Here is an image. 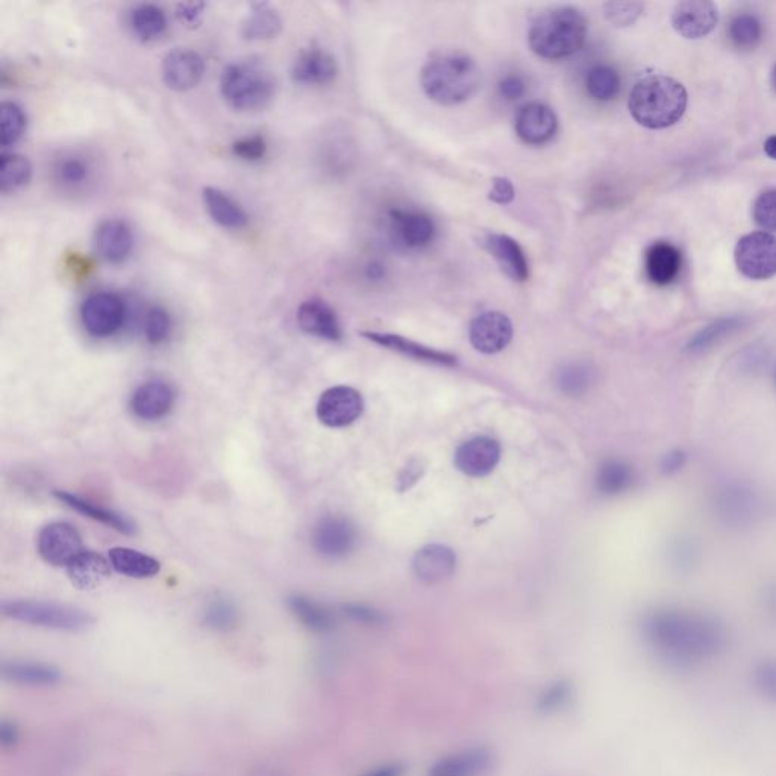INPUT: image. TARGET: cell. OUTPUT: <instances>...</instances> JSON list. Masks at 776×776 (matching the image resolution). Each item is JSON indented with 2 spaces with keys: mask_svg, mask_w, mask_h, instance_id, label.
<instances>
[{
  "mask_svg": "<svg viewBox=\"0 0 776 776\" xmlns=\"http://www.w3.org/2000/svg\"><path fill=\"white\" fill-rule=\"evenodd\" d=\"M686 88L676 79L649 75L640 79L629 94V113L639 125L664 129L675 125L686 113Z\"/></svg>",
  "mask_w": 776,
  "mask_h": 776,
  "instance_id": "cell-2",
  "label": "cell"
},
{
  "mask_svg": "<svg viewBox=\"0 0 776 776\" xmlns=\"http://www.w3.org/2000/svg\"><path fill=\"white\" fill-rule=\"evenodd\" d=\"M202 617L207 628L217 633H228L237 628L240 622V611L231 599L216 598L208 602Z\"/></svg>",
  "mask_w": 776,
  "mask_h": 776,
  "instance_id": "cell-41",
  "label": "cell"
},
{
  "mask_svg": "<svg viewBox=\"0 0 776 776\" xmlns=\"http://www.w3.org/2000/svg\"><path fill=\"white\" fill-rule=\"evenodd\" d=\"M764 152H766L767 157L776 160V135L767 138L766 143H764Z\"/></svg>",
  "mask_w": 776,
  "mask_h": 776,
  "instance_id": "cell-56",
  "label": "cell"
},
{
  "mask_svg": "<svg viewBox=\"0 0 776 776\" xmlns=\"http://www.w3.org/2000/svg\"><path fill=\"white\" fill-rule=\"evenodd\" d=\"M405 764L399 763V761H392V763L381 764V766L375 767V769L369 770L361 776H404Z\"/></svg>",
  "mask_w": 776,
  "mask_h": 776,
  "instance_id": "cell-54",
  "label": "cell"
},
{
  "mask_svg": "<svg viewBox=\"0 0 776 776\" xmlns=\"http://www.w3.org/2000/svg\"><path fill=\"white\" fill-rule=\"evenodd\" d=\"M32 178V164L19 154H2L0 157V191L14 193L26 187Z\"/></svg>",
  "mask_w": 776,
  "mask_h": 776,
  "instance_id": "cell-36",
  "label": "cell"
},
{
  "mask_svg": "<svg viewBox=\"0 0 776 776\" xmlns=\"http://www.w3.org/2000/svg\"><path fill=\"white\" fill-rule=\"evenodd\" d=\"M26 131V114L16 102H4L0 107V144L10 148Z\"/></svg>",
  "mask_w": 776,
  "mask_h": 776,
  "instance_id": "cell-42",
  "label": "cell"
},
{
  "mask_svg": "<svg viewBox=\"0 0 776 776\" xmlns=\"http://www.w3.org/2000/svg\"><path fill=\"white\" fill-rule=\"evenodd\" d=\"M457 567V557L451 549L442 545H428L416 552L413 572L420 582L434 586L451 578Z\"/></svg>",
  "mask_w": 776,
  "mask_h": 776,
  "instance_id": "cell-24",
  "label": "cell"
},
{
  "mask_svg": "<svg viewBox=\"0 0 776 776\" xmlns=\"http://www.w3.org/2000/svg\"><path fill=\"white\" fill-rule=\"evenodd\" d=\"M364 410L363 398L352 387L329 388L317 402V417L329 428H345L354 423Z\"/></svg>",
  "mask_w": 776,
  "mask_h": 776,
  "instance_id": "cell-11",
  "label": "cell"
},
{
  "mask_svg": "<svg viewBox=\"0 0 776 776\" xmlns=\"http://www.w3.org/2000/svg\"><path fill=\"white\" fill-rule=\"evenodd\" d=\"M740 320L730 317V319H720L711 323L707 328L702 329L692 342L689 343V349L692 352H701L711 348L714 343L720 342L723 337L731 334L734 329L739 328Z\"/></svg>",
  "mask_w": 776,
  "mask_h": 776,
  "instance_id": "cell-45",
  "label": "cell"
},
{
  "mask_svg": "<svg viewBox=\"0 0 776 776\" xmlns=\"http://www.w3.org/2000/svg\"><path fill=\"white\" fill-rule=\"evenodd\" d=\"M604 10L605 17L614 26H629L643 13V5L637 2H610L605 5Z\"/></svg>",
  "mask_w": 776,
  "mask_h": 776,
  "instance_id": "cell-47",
  "label": "cell"
},
{
  "mask_svg": "<svg viewBox=\"0 0 776 776\" xmlns=\"http://www.w3.org/2000/svg\"><path fill=\"white\" fill-rule=\"evenodd\" d=\"M470 342L482 354H498L510 345L513 325L505 314L489 311L476 317L470 325Z\"/></svg>",
  "mask_w": 776,
  "mask_h": 776,
  "instance_id": "cell-15",
  "label": "cell"
},
{
  "mask_svg": "<svg viewBox=\"0 0 776 776\" xmlns=\"http://www.w3.org/2000/svg\"><path fill=\"white\" fill-rule=\"evenodd\" d=\"M282 19L273 8L257 5L241 26V35L246 40L263 41L276 37L281 32Z\"/></svg>",
  "mask_w": 776,
  "mask_h": 776,
  "instance_id": "cell-34",
  "label": "cell"
},
{
  "mask_svg": "<svg viewBox=\"0 0 776 776\" xmlns=\"http://www.w3.org/2000/svg\"><path fill=\"white\" fill-rule=\"evenodd\" d=\"M587 29L589 23L581 11L573 7L552 8L532 22L529 47L545 60H563L581 49Z\"/></svg>",
  "mask_w": 776,
  "mask_h": 776,
  "instance_id": "cell-4",
  "label": "cell"
},
{
  "mask_svg": "<svg viewBox=\"0 0 776 776\" xmlns=\"http://www.w3.org/2000/svg\"><path fill=\"white\" fill-rule=\"evenodd\" d=\"M681 464H683V454H672L667 457V470L678 469Z\"/></svg>",
  "mask_w": 776,
  "mask_h": 776,
  "instance_id": "cell-57",
  "label": "cell"
},
{
  "mask_svg": "<svg viewBox=\"0 0 776 776\" xmlns=\"http://www.w3.org/2000/svg\"><path fill=\"white\" fill-rule=\"evenodd\" d=\"M513 182L507 178L493 179L492 190L489 193V199L495 204L507 205L514 199Z\"/></svg>",
  "mask_w": 776,
  "mask_h": 776,
  "instance_id": "cell-51",
  "label": "cell"
},
{
  "mask_svg": "<svg viewBox=\"0 0 776 776\" xmlns=\"http://www.w3.org/2000/svg\"><path fill=\"white\" fill-rule=\"evenodd\" d=\"M2 613L8 619L38 628L55 629L64 633H79L90 628L94 617L85 610L58 602L7 601L2 605Z\"/></svg>",
  "mask_w": 776,
  "mask_h": 776,
  "instance_id": "cell-6",
  "label": "cell"
},
{
  "mask_svg": "<svg viewBox=\"0 0 776 776\" xmlns=\"http://www.w3.org/2000/svg\"><path fill=\"white\" fill-rule=\"evenodd\" d=\"M172 329V317L163 307L149 308L143 320L144 338L148 343L154 346L163 345L169 340Z\"/></svg>",
  "mask_w": 776,
  "mask_h": 776,
  "instance_id": "cell-44",
  "label": "cell"
},
{
  "mask_svg": "<svg viewBox=\"0 0 776 776\" xmlns=\"http://www.w3.org/2000/svg\"><path fill=\"white\" fill-rule=\"evenodd\" d=\"M108 560L117 573L128 576V578H154L161 570L160 561L155 560L151 555L131 548L110 549Z\"/></svg>",
  "mask_w": 776,
  "mask_h": 776,
  "instance_id": "cell-32",
  "label": "cell"
},
{
  "mask_svg": "<svg viewBox=\"0 0 776 776\" xmlns=\"http://www.w3.org/2000/svg\"><path fill=\"white\" fill-rule=\"evenodd\" d=\"M220 91L229 107L237 111H260L276 94V79L260 61L228 64L220 78Z\"/></svg>",
  "mask_w": 776,
  "mask_h": 776,
  "instance_id": "cell-5",
  "label": "cell"
},
{
  "mask_svg": "<svg viewBox=\"0 0 776 776\" xmlns=\"http://www.w3.org/2000/svg\"><path fill=\"white\" fill-rule=\"evenodd\" d=\"M54 496L58 501L75 510L76 513L84 514V516L90 517V519L96 520V522L104 523V525L110 526V528L123 532L126 536H132L135 532V525L131 519L117 513V511L110 510V508L101 507V505L90 501V499L82 498V496L75 495V493L64 492V490H55Z\"/></svg>",
  "mask_w": 776,
  "mask_h": 776,
  "instance_id": "cell-29",
  "label": "cell"
},
{
  "mask_svg": "<svg viewBox=\"0 0 776 776\" xmlns=\"http://www.w3.org/2000/svg\"><path fill=\"white\" fill-rule=\"evenodd\" d=\"M288 608L296 619L313 633H328L334 626L331 613L307 596L293 595L288 598Z\"/></svg>",
  "mask_w": 776,
  "mask_h": 776,
  "instance_id": "cell-33",
  "label": "cell"
},
{
  "mask_svg": "<svg viewBox=\"0 0 776 776\" xmlns=\"http://www.w3.org/2000/svg\"><path fill=\"white\" fill-rule=\"evenodd\" d=\"M298 323L302 331L328 342H340L342 325L331 305L322 299H308L298 310Z\"/></svg>",
  "mask_w": 776,
  "mask_h": 776,
  "instance_id": "cell-22",
  "label": "cell"
},
{
  "mask_svg": "<svg viewBox=\"0 0 776 776\" xmlns=\"http://www.w3.org/2000/svg\"><path fill=\"white\" fill-rule=\"evenodd\" d=\"M493 761L489 748L473 746L435 761L426 776H484L492 769Z\"/></svg>",
  "mask_w": 776,
  "mask_h": 776,
  "instance_id": "cell-19",
  "label": "cell"
},
{
  "mask_svg": "<svg viewBox=\"0 0 776 776\" xmlns=\"http://www.w3.org/2000/svg\"><path fill=\"white\" fill-rule=\"evenodd\" d=\"M633 479V469L628 464L619 460H608L599 467L596 485L604 495H617L629 489Z\"/></svg>",
  "mask_w": 776,
  "mask_h": 776,
  "instance_id": "cell-39",
  "label": "cell"
},
{
  "mask_svg": "<svg viewBox=\"0 0 776 776\" xmlns=\"http://www.w3.org/2000/svg\"><path fill=\"white\" fill-rule=\"evenodd\" d=\"M363 335L369 338L370 342L378 343V345L384 346V348L393 349V351L401 352V354L416 358V360L443 364V366H454V364H457V358L454 355L419 345V343L401 337V335L385 334V332H363Z\"/></svg>",
  "mask_w": 776,
  "mask_h": 776,
  "instance_id": "cell-30",
  "label": "cell"
},
{
  "mask_svg": "<svg viewBox=\"0 0 776 776\" xmlns=\"http://www.w3.org/2000/svg\"><path fill=\"white\" fill-rule=\"evenodd\" d=\"M482 245L495 258L502 272L516 282H525L529 278V263L525 252L514 238L505 234L485 235Z\"/></svg>",
  "mask_w": 776,
  "mask_h": 776,
  "instance_id": "cell-23",
  "label": "cell"
},
{
  "mask_svg": "<svg viewBox=\"0 0 776 776\" xmlns=\"http://www.w3.org/2000/svg\"><path fill=\"white\" fill-rule=\"evenodd\" d=\"M175 390L167 382L154 379L138 385L132 393L129 408L138 419L157 422L172 413L175 407Z\"/></svg>",
  "mask_w": 776,
  "mask_h": 776,
  "instance_id": "cell-13",
  "label": "cell"
},
{
  "mask_svg": "<svg viewBox=\"0 0 776 776\" xmlns=\"http://www.w3.org/2000/svg\"><path fill=\"white\" fill-rule=\"evenodd\" d=\"M754 219L764 231H776V190L764 191L754 204Z\"/></svg>",
  "mask_w": 776,
  "mask_h": 776,
  "instance_id": "cell-46",
  "label": "cell"
},
{
  "mask_svg": "<svg viewBox=\"0 0 776 776\" xmlns=\"http://www.w3.org/2000/svg\"><path fill=\"white\" fill-rule=\"evenodd\" d=\"M423 91L431 101L446 107L463 104L481 84V70L475 60L460 52L432 57L420 75Z\"/></svg>",
  "mask_w": 776,
  "mask_h": 776,
  "instance_id": "cell-3",
  "label": "cell"
},
{
  "mask_svg": "<svg viewBox=\"0 0 776 776\" xmlns=\"http://www.w3.org/2000/svg\"><path fill=\"white\" fill-rule=\"evenodd\" d=\"M37 549L40 557L52 566H69L84 549L75 526L54 522L44 526L38 534Z\"/></svg>",
  "mask_w": 776,
  "mask_h": 776,
  "instance_id": "cell-10",
  "label": "cell"
},
{
  "mask_svg": "<svg viewBox=\"0 0 776 776\" xmlns=\"http://www.w3.org/2000/svg\"><path fill=\"white\" fill-rule=\"evenodd\" d=\"M587 93L598 102H610L620 93V76L607 64L593 66L586 76Z\"/></svg>",
  "mask_w": 776,
  "mask_h": 776,
  "instance_id": "cell-38",
  "label": "cell"
},
{
  "mask_svg": "<svg viewBox=\"0 0 776 776\" xmlns=\"http://www.w3.org/2000/svg\"><path fill=\"white\" fill-rule=\"evenodd\" d=\"M81 323L85 331L96 338L113 337L125 325L126 304L111 291H97L81 305Z\"/></svg>",
  "mask_w": 776,
  "mask_h": 776,
  "instance_id": "cell-7",
  "label": "cell"
},
{
  "mask_svg": "<svg viewBox=\"0 0 776 776\" xmlns=\"http://www.w3.org/2000/svg\"><path fill=\"white\" fill-rule=\"evenodd\" d=\"M204 202L211 219L222 228L234 231L248 226V213L219 188H204Z\"/></svg>",
  "mask_w": 776,
  "mask_h": 776,
  "instance_id": "cell-31",
  "label": "cell"
},
{
  "mask_svg": "<svg viewBox=\"0 0 776 776\" xmlns=\"http://www.w3.org/2000/svg\"><path fill=\"white\" fill-rule=\"evenodd\" d=\"M311 543L317 554L329 560H337L354 551L357 529L346 517L326 516L314 526Z\"/></svg>",
  "mask_w": 776,
  "mask_h": 776,
  "instance_id": "cell-9",
  "label": "cell"
},
{
  "mask_svg": "<svg viewBox=\"0 0 776 776\" xmlns=\"http://www.w3.org/2000/svg\"><path fill=\"white\" fill-rule=\"evenodd\" d=\"M435 223L431 216L417 210L390 211V234L405 249H423L435 237Z\"/></svg>",
  "mask_w": 776,
  "mask_h": 776,
  "instance_id": "cell-12",
  "label": "cell"
},
{
  "mask_svg": "<svg viewBox=\"0 0 776 776\" xmlns=\"http://www.w3.org/2000/svg\"><path fill=\"white\" fill-rule=\"evenodd\" d=\"M205 75V61L191 49H175L163 60V79L175 91L193 90Z\"/></svg>",
  "mask_w": 776,
  "mask_h": 776,
  "instance_id": "cell-16",
  "label": "cell"
},
{
  "mask_svg": "<svg viewBox=\"0 0 776 776\" xmlns=\"http://www.w3.org/2000/svg\"><path fill=\"white\" fill-rule=\"evenodd\" d=\"M595 382V372L584 363H570L561 367L555 376L558 390L566 396H582L589 392Z\"/></svg>",
  "mask_w": 776,
  "mask_h": 776,
  "instance_id": "cell-37",
  "label": "cell"
},
{
  "mask_svg": "<svg viewBox=\"0 0 776 776\" xmlns=\"http://www.w3.org/2000/svg\"><path fill=\"white\" fill-rule=\"evenodd\" d=\"M719 22L716 5L708 0L679 2L672 13V25L679 35L689 40L707 37Z\"/></svg>",
  "mask_w": 776,
  "mask_h": 776,
  "instance_id": "cell-14",
  "label": "cell"
},
{
  "mask_svg": "<svg viewBox=\"0 0 776 776\" xmlns=\"http://www.w3.org/2000/svg\"><path fill=\"white\" fill-rule=\"evenodd\" d=\"M643 633L652 646L681 661L702 660L723 646V629L704 614L683 610H657L646 616Z\"/></svg>",
  "mask_w": 776,
  "mask_h": 776,
  "instance_id": "cell-1",
  "label": "cell"
},
{
  "mask_svg": "<svg viewBox=\"0 0 776 776\" xmlns=\"http://www.w3.org/2000/svg\"><path fill=\"white\" fill-rule=\"evenodd\" d=\"M773 85H775L776 88V66L775 69H773Z\"/></svg>",
  "mask_w": 776,
  "mask_h": 776,
  "instance_id": "cell-58",
  "label": "cell"
},
{
  "mask_svg": "<svg viewBox=\"0 0 776 776\" xmlns=\"http://www.w3.org/2000/svg\"><path fill=\"white\" fill-rule=\"evenodd\" d=\"M499 94L507 102H516L522 99L526 93V84L522 76L508 75L499 82Z\"/></svg>",
  "mask_w": 776,
  "mask_h": 776,
  "instance_id": "cell-49",
  "label": "cell"
},
{
  "mask_svg": "<svg viewBox=\"0 0 776 776\" xmlns=\"http://www.w3.org/2000/svg\"><path fill=\"white\" fill-rule=\"evenodd\" d=\"M70 582L79 590H94L111 575L110 560L93 551H82L66 567Z\"/></svg>",
  "mask_w": 776,
  "mask_h": 776,
  "instance_id": "cell-28",
  "label": "cell"
},
{
  "mask_svg": "<svg viewBox=\"0 0 776 776\" xmlns=\"http://www.w3.org/2000/svg\"><path fill=\"white\" fill-rule=\"evenodd\" d=\"M131 28L141 40H157L166 32V14L157 5H138L131 13Z\"/></svg>",
  "mask_w": 776,
  "mask_h": 776,
  "instance_id": "cell-35",
  "label": "cell"
},
{
  "mask_svg": "<svg viewBox=\"0 0 776 776\" xmlns=\"http://www.w3.org/2000/svg\"><path fill=\"white\" fill-rule=\"evenodd\" d=\"M55 184L67 193L85 190L94 178V164L90 158L69 152L57 158L52 167Z\"/></svg>",
  "mask_w": 776,
  "mask_h": 776,
  "instance_id": "cell-25",
  "label": "cell"
},
{
  "mask_svg": "<svg viewBox=\"0 0 776 776\" xmlns=\"http://www.w3.org/2000/svg\"><path fill=\"white\" fill-rule=\"evenodd\" d=\"M514 128L523 143L542 146L557 134L558 119L548 105L531 102L520 108Z\"/></svg>",
  "mask_w": 776,
  "mask_h": 776,
  "instance_id": "cell-17",
  "label": "cell"
},
{
  "mask_svg": "<svg viewBox=\"0 0 776 776\" xmlns=\"http://www.w3.org/2000/svg\"><path fill=\"white\" fill-rule=\"evenodd\" d=\"M232 154L240 160L249 161V163L263 160L267 154L266 140L261 135L240 138L232 144Z\"/></svg>",
  "mask_w": 776,
  "mask_h": 776,
  "instance_id": "cell-48",
  "label": "cell"
},
{
  "mask_svg": "<svg viewBox=\"0 0 776 776\" xmlns=\"http://www.w3.org/2000/svg\"><path fill=\"white\" fill-rule=\"evenodd\" d=\"M338 66L335 58L322 47L304 49L293 64L291 75L302 85H328L337 78Z\"/></svg>",
  "mask_w": 776,
  "mask_h": 776,
  "instance_id": "cell-20",
  "label": "cell"
},
{
  "mask_svg": "<svg viewBox=\"0 0 776 776\" xmlns=\"http://www.w3.org/2000/svg\"><path fill=\"white\" fill-rule=\"evenodd\" d=\"M728 37L740 51H754L763 40V26L754 14H739L728 26Z\"/></svg>",
  "mask_w": 776,
  "mask_h": 776,
  "instance_id": "cell-40",
  "label": "cell"
},
{
  "mask_svg": "<svg viewBox=\"0 0 776 776\" xmlns=\"http://www.w3.org/2000/svg\"><path fill=\"white\" fill-rule=\"evenodd\" d=\"M501 460V446L490 437H476L455 452V466L472 478L487 476Z\"/></svg>",
  "mask_w": 776,
  "mask_h": 776,
  "instance_id": "cell-18",
  "label": "cell"
},
{
  "mask_svg": "<svg viewBox=\"0 0 776 776\" xmlns=\"http://www.w3.org/2000/svg\"><path fill=\"white\" fill-rule=\"evenodd\" d=\"M758 673L760 675L757 676V681L761 684V690L769 698L776 699V661L764 663L763 666L758 667Z\"/></svg>",
  "mask_w": 776,
  "mask_h": 776,
  "instance_id": "cell-52",
  "label": "cell"
},
{
  "mask_svg": "<svg viewBox=\"0 0 776 776\" xmlns=\"http://www.w3.org/2000/svg\"><path fill=\"white\" fill-rule=\"evenodd\" d=\"M573 695V683L570 679L561 678L546 686L537 696L536 710L540 714H555L563 710Z\"/></svg>",
  "mask_w": 776,
  "mask_h": 776,
  "instance_id": "cell-43",
  "label": "cell"
},
{
  "mask_svg": "<svg viewBox=\"0 0 776 776\" xmlns=\"http://www.w3.org/2000/svg\"><path fill=\"white\" fill-rule=\"evenodd\" d=\"M20 733L16 723L10 722V720H2L0 722V745L2 748L10 749L19 743Z\"/></svg>",
  "mask_w": 776,
  "mask_h": 776,
  "instance_id": "cell-53",
  "label": "cell"
},
{
  "mask_svg": "<svg viewBox=\"0 0 776 776\" xmlns=\"http://www.w3.org/2000/svg\"><path fill=\"white\" fill-rule=\"evenodd\" d=\"M737 267L749 279L764 281L776 275V237L752 232L740 238L734 252Z\"/></svg>",
  "mask_w": 776,
  "mask_h": 776,
  "instance_id": "cell-8",
  "label": "cell"
},
{
  "mask_svg": "<svg viewBox=\"0 0 776 776\" xmlns=\"http://www.w3.org/2000/svg\"><path fill=\"white\" fill-rule=\"evenodd\" d=\"M202 10H204V5H181L178 16L179 19L185 20V22L193 23L201 16Z\"/></svg>",
  "mask_w": 776,
  "mask_h": 776,
  "instance_id": "cell-55",
  "label": "cell"
},
{
  "mask_svg": "<svg viewBox=\"0 0 776 776\" xmlns=\"http://www.w3.org/2000/svg\"><path fill=\"white\" fill-rule=\"evenodd\" d=\"M0 675L10 683L28 687H52L63 681L57 667L35 661H8L0 667Z\"/></svg>",
  "mask_w": 776,
  "mask_h": 776,
  "instance_id": "cell-26",
  "label": "cell"
},
{
  "mask_svg": "<svg viewBox=\"0 0 776 776\" xmlns=\"http://www.w3.org/2000/svg\"><path fill=\"white\" fill-rule=\"evenodd\" d=\"M681 264H683L681 252L667 241H657L646 251V275L652 284H672L681 272Z\"/></svg>",
  "mask_w": 776,
  "mask_h": 776,
  "instance_id": "cell-27",
  "label": "cell"
},
{
  "mask_svg": "<svg viewBox=\"0 0 776 776\" xmlns=\"http://www.w3.org/2000/svg\"><path fill=\"white\" fill-rule=\"evenodd\" d=\"M94 248L107 263H123L134 248L131 228L123 220H104L94 232Z\"/></svg>",
  "mask_w": 776,
  "mask_h": 776,
  "instance_id": "cell-21",
  "label": "cell"
},
{
  "mask_svg": "<svg viewBox=\"0 0 776 776\" xmlns=\"http://www.w3.org/2000/svg\"><path fill=\"white\" fill-rule=\"evenodd\" d=\"M346 616L358 623H364L369 626H379L385 622L384 616L373 608L363 607V605H345L343 607Z\"/></svg>",
  "mask_w": 776,
  "mask_h": 776,
  "instance_id": "cell-50",
  "label": "cell"
}]
</instances>
